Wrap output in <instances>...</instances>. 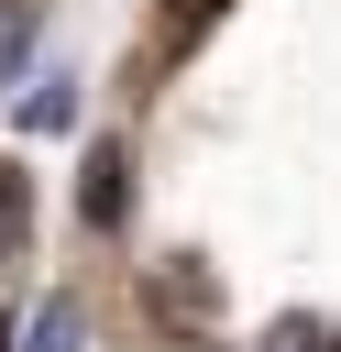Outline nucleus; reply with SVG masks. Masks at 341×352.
I'll list each match as a JSON object with an SVG mask.
<instances>
[{"label":"nucleus","mask_w":341,"mask_h":352,"mask_svg":"<svg viewBox=\"0 0 341 352\" xmlns=\"http://www.w3.org/2000/svg\"><path fill=\"white\" fill-rule=\"evenodd\" d=\"M77 209H88V231H121V143H99V154H88V187H77Z\"/></svg>","instance_id":"f257e3e1"},{"label":"nucleus","mask_w":341,"mask_h":352,"mask_svg":"<svg viewBox=\"0 0 341 352\" xmlns=\"http://www.w3.org/2000/svg\"><path fill=\"white\" fill-rule=\"evenodd\" d=\"M66 121H77V88H66V77H55V88H33V99H22V132H66Z\"/></svg>","instance_id":"f03ea898"},{"label":"nucleus","mask_w":341,"mask_h":352,"mask_svg":"<svg viewBox=\"0 0 341 352\" xmlns=\"http://www.w3.org/2000/svg\"><path fill=\"white\" fill-rule=\"evenodd\" d=\"M22 231H33V198H22V176H11V165H0V264H11V253H22Z\"/></svg>","instance_id":"7ed1b4c3"},{"label":"nucleus","mask_w":341,"mask_h":352,"mask_svg":"<svg viewBox=\"0 0 341 352\" xmlns=\"http://www.w3.org/2000/svg\"><path fill=\"white\" fill-rule=\"evenodd\" d=\"M33 55V0H0V77Z\"/></svg>","instance_id":"20e7f679"},{"label":"nucleus","mask_w":341,"mask_h":352,"mask_svg":"<svg viewBox=\"0 0 341 352\" xmlns=\"http://www.w3.org/2000/svg\"><path fill=\"white\" fill-rule=\"evenodd\" d=\"M33 352H77V308H66V297H55L44 319H33Z\"/></svg>","instance_id":"39448f33"},{"label":"nucleus","mask_w":341,"mask_h":352,"mask_svg":"<svg viewBox=\"0 0 341 352\" xmlns=\"http://www.w3.org/2000/svg\"><path fill=\"white\" fill-rule=\"evenodd\" d=\"M209 11H220V0H165V33H176V44H187V33H198V22H209Z\"/></svg>","instance_id":"423d86ee"},{"label":"nucleus","mask_w":341,"mask_h":352,"mask_svg":"<svg viewBox=\"0 0 341 352\" xmlns=\"http://www.w3.org/2000/svg\"><path fill=\"white\" fill-rule=\"evenodd\" d=\"M275 352H330V341L319 330H275Z\"/></svg>","instance_id":"0eeeda50"},{"label":"nucleus","mask_w":341,"mask_h":352,"mask_svg":"<svg viewBox=\"0 0 341 352\" xmlns=\"http://www.w3.org/2000/svg\"><path fill=\"white\" fill-rule=\"evenodd\" d=\"M0 352H11V319H0Z\"/></svg>","instance_id":"6e6552de"}]
</instances>
